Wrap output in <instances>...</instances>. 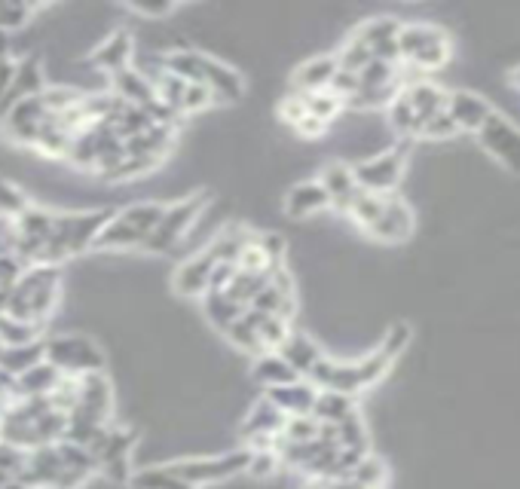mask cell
<instances>
[{
  "instance_id": "obj_43",
  "label": "cell",
  "mask_w": 520,
  "mask_h": 489,
  "mask_svg": "<svg viewBox=\"0 0 520 489\" xmlns=\"http://www.w3.org/2000/svg\"><path fill=\"white\" fill-rule=\"evenodd\" d=\"M31 205V199L25 196L22 187H16L13 181L0 178V217H7V221H16V217Z\"/></svg>"
},
{
  "instance_id": "obj_57",
  "label": "cell",
  "mask_w": 520,
  "mask_h": 489,
  "mask_svg": "<svg viewBox=\"0 0 520 489\" xmlns=\"http://www.w3.org/2000/svg\"><path fill=\"white\" fill-rule=\"evenodd\" d=\"M511 83H514V86L520 89V68H514V71H511Z\"/></svg>"
},
{
  "instance_id": "obj_4",
  "label": "cell",
  "mask_w": 520,
  "mask_h": 489,
  "mask_svg": "<svg viewBox=\"0 0 520 489\" xmlns=\"http://www.w3.org/2000/svg\"><path fill=\"white\" fill-rule=\"evenodd\" d=\"M398 56H401V65L413 71H435L450 59V37L438 25H426V22L401 25Z\"/></svg>"
},
{
  "instance_id": "obj_39",
  "label": "cell",
  "mask_w": 520,
  "mask_h": 489,
  "mask_svg": "<svg viewBox=\"0 0 520 489\" xmlns=\"http://www.w3.org/2000/svg\"><path fill=\"white\" fill-rule=\"evenodd\" d=\"M389 126L401 138H416V135H420V120H416V114L410 111V104H407V98L401 92L389 104Z\"/></svg>"
},
{
  "instance_id": "obj_23",
  "label": "cell",
  "mask_w": 520,
  "mask_h": 489,
  "mask_svg": "<svg viewBox=\"0 0 520 489\" xmlns=\"http://www.w3.org/2000/svg\"><path fill=\"white\" fill-rule=\"evenodd\" d=\"M325 208H331V199H328V193H325V187L319 181H300L285 196V214L297 217V221L319 214Z\"/></svg>"
},
{
  "instance_id": "obj_20",
  "label": "cell",
  "mask_w": 520,
  "mask_h": 489,
  "mask_svg": "<svg viewBox=\"0 0 520 489\" xmlns=\"http://www.w3.org/2000/svg\"><path fill=\"white\" fill-rule=\"evenodd\" d=\"M340 71V65H337V56L334 52H328V56H316V59H309V62H303L297 71H294V77H291V83H294V92L297 95H312V92H322V89H328L331 86V80H334V74Z\"/></svg>"
},
{
  "instance_id": "obj_27",
  "label": "cell",
  "mask_w": 520,
  "mask_h": 489,
  "mask_svg": "<svg viewBox=\"0 0 520 489\" xmlns=\"http://www.w3.org/2000/svg\"><path fill=\"white\" fill-rule=\"evenodd\" d=\"M352 413H358L355 398L343 395V392H331V389H322L316 395V404H312V416H316L322 425H340Z\"/></svg>"
},
{
  "instance_id": "obj_1",
  "label": "cell",
  "mask_w": 520,
  "mask_h": 489,
  "mask_svg": "<svg viewBox=\"0 0 520 489\" xmlns=\"http://www.w3.org/2000/svg\"><path fill=\"white\" fill-rule=\"evenodd\" d=\"M407 343H410V328L407 324H395V328L386 334L383 346L374 355L361 358L355 364H337L322 355L306 373V383H312L316 389H331V392H343V395L355 398L358 392L380 383V379L389 373V367L395 364V358L407 349Z\"/></svg>"
},
{
  "instance_id": "obj_35",
  "label": "cell",
  "mask_w": 520,
  "mask_h": 489,
  "mask_svg": "<svg viewBox=\"0 0 520 489\" xmlns=\"http://www.w3.org/2000/svg\"><path fill=\"white\" fill-rule=\"evenodd\" d=\"M129 489H196L175 477L169 468H141L129 477Z\"/></svg>"
},
{
  "instance_id": "obj_56",
  "label": "cell",
  "mask_w": 520,
  "mask_h": 489,
  "mask_svg": "<svg viewBox=\"0 0 520 489\" xmlns=\"http://www.w3.org/2000/svg\"><path fill=\"white\" fill-rule=\"evenodd\" d=\"M0 489H34V486H28L25 480H10V483H4Z\"/></svg>"
},
{
  "instance_id": "obj_34",
  "label": "cell",
  "mask_w": 520,
  "mask_h": 489,
  "mask_svg": "<svg viewBox=\"0 0 520 489\" xmlns=\"http://www.w3.org/2000/svg\"><path fill=\"white\" fill-rule=\"evenodd\" d=\"M383 202H386V193H368V190H361L358 187V193H355V199H352V205H349V217L352 221L368 233L374 224H377V217H380V211H383Z\"/></svg>"
},
{
  "instance_id": "obj_54",
  "label": "cell",
  "mask_w": 520,
  "mask_h": 489,
  "mask_svg": "<svg viewBox=\"0 0 520 489\" xmlns=\"http://www.w3.org/2000/svg\"><path fill=\"white\" fill-rule=\"evenodd\" d=\"M132 13L147 16V19H163L169 13H175V4H129Z\"/></svg>"
},
{
  "instance_id": "obj_15",
  "label": "cell",
  "mask_w": 520,
  "mask_h": 489,
  "mask_svg": "<svg viewBox=\"0 0 520 489\" xmlns=\"http://www.w3.org/2000/svg\"><path fill=\"white\" fill-rule=\"evenodd\" d=\"M199 83L215 95V101H236L245 92V80L230 65L208 56V52L199 56Z\"/></svg>"
},
{
  "instance_id": "obj_9",
  "label": "cell",
  "mask_w": 520,
  "mask_h": 489,
  "mask_svg": "<svg viewBox=\"0 0 520 489\" xmlns=\"http://www.w3.org/2000/svg\"><path fill=\"white\" fill-rule=\"evenodd\" d=\"M478 138L496 162H502L508 172L520 175V129L511 120L493 111L490 120L481 126Z\"/></svg>"
},
{
  "instance_id": "obj_21",
  "label": "cell",
  "mask_w": 520,
  "mask_h": 489,
  "mask_svg": "<svg viewBox=\"0 0 520 489\" xmlns=\"http://www.w3.org/2000/svg\"><path fill=\"white\" fill-rule=\"evenodd\" d=\"M316 395H319V389L312 383H306V379H294V383H288V386L267 389V401L276 404L285 416H306V413H312Z\"/></svg>"
},
{
  "instance_id": "obj_11",
  "label": "cell",
  "mask_w": 520,
  "mask_h": 489,
  "mask_svg": "<svg viewBox=\"0 0 520 489\" xmlns=\"http://www.w3.org/2000/svg\"><path fill=\"white\" fill-rule=\"evenodd\" d=\"M46 117H49V114H46V107H43L40 95L22 98V101H16V104L10 107V114L4 117V132H7V138H10L13 144H28V147H34L37 132H40V126H43Z\"/></svg>"
},
{
  "instance_id": "obj_32",
  "label": "cell",
  "mask_w": 520,
  "mask_h": 489,
  "mask_svg": "<svg viewBox=\"0 0 520 489\" xmlns=\"http://www.w3.org/2000/svg\"><path fill=\"white\" fill-rule=\"evenodd\" d=\"M163 211H166L163 202H135V205H129V208H123L120 217H123V221H126V224L141 236V242H144V239L156 230V224H160Z\"/></svg>"
},
{
  "instance_id": "obj_7",
  "label": "cell",
  "mask_w": 520,
  "mask_h": 489,
  "mask_svg": "<svg viewBox=\"0 0 520 489\" xmlns=\"http://www.w3.org/2000/svg\"><path fill=\"white\" fill-rule=\"evenodd\" d=\"M43 358L49 364H56L65 376H83V373H95L104 367V352L89 337H77V334L46 340Z\"/></svg>"
},
{
  "instance_id": "obj_48",
  "label": "cell",
  "mask_w": 520,
  "mask_h": 489,
  "mask_svg": "<svg viewBox=\"0 0 520 489\" xmlns=\"http://www.w3.org/2000/svg\"><path fill=\"white\" fill-rule=\"evenodd\" d=\"M453 135H459V126L450 120V114H447V111H441V114H435L432 120H426V123H423V129H420V135H416V138L444 141V138H453Z\"/></svg>"
},
{
  "instance_id": "obj_50",
  "label": "cell",
  "mask_w": 520,
  "mask_h": 489,
  "mask_svg": "<svg viewBox=\"0 0 520 489\" xmlns=\"http://www.w3.org/2000/svg\"><path fill=\"white\" fill-rule=\"evenodd\" d=\"M257 245H260V251H264V257L270 260L273 269L282 266V260H285V239L279 233H260Z\"/></svg>"
},
{
  "instance_id": "obj_16",
  "label": "cell",
  "mask_w": 520,
  "mask_h": 489,
  "mask_svg": "<svg viewBox=\"0 0 520 489\" xmlns=\"http://www.w3.org/2000/svg\"><path fill=\"white\" fill-rule=\"evenodd\" d=\"M444 111L450 114V120L459 126V132H481V126L490 120L493 107L487 98L475 95V92H447V104Z\"/></svg>"
},
{
  "instance_id": "obj_8",
  "label": "cell",
  "mask_w": 520,
  "mask_h": 489,
  "mask_svg": "<svg viewBox=\"0 0 520 489\" xmlns=\"http://www.w3.org/2000/svg\"><path fill=\"white\" fill-rule=\"evenodd\" d=\"M251 450H233L227 456H208V459H181L166 465L175 477H181L190 486H208V483H224L248 468Z\"/></svg>"
},
{
  "instance_id": "obj_47",
  "label": "cell",
  "mask_w": 520,
  "mask_h": 489,
  "mask_svg": "<svg viewBox=\"0 0 520 489\" xmlns=\"http://www.w3.org/2000/svg\"><path fill=\"white\" fill-rule=\"evenodd\" d=\"M215 104V95L208 92L202 83H187L184 89V98H181V114H199L205 107Z\"/></svg>"
},
{
  "instance_id": "obj_13",
  "label": "cell",
  "mask_w": 520,
  "mask_h": 489,
  "mask_svg": "<svg viewBox=\"0 0 520 489\" xmlns=\"http://www.w3.org/2000/svg\"><path fill=\"white\" fill-rule=\"evenodd\" d=\"M74 410H80V413H86L98 422H108V416L114 410V392H111L108 376H104L101 370L77 376V404H74Z\"/></svg>"
},
{
  "instance_id": "obj_40",
  "label": "cell",
  "mask_w": 520,
  "mask_h": 489,
  "mask_svg": "<svg viewBox=\"0 0 520 489\" xmlns=\"http://www.w3.org/2000/svg\"><path fill=\"white\" fill-rule=\"evenodd\" d=\"M337 56V65H340V71H349V74H358L361 68H368L371 65V49L364 46L355 34L343 43V49L340 52H334Z\"/></svg>"
},
{
  "instance_id": "obj_24",
  "label": "cell",
  "mask_w": 520,
  "mask_h": 489,
  "mask_svg": "<svg viewBox=\"0 0 520 489\" xmlns=\"http://www.w3.org/2000/svg\"><path fill=\"white\" fill-rule=\"evenodd\" d=\"M129 62H132V37L126 31H114L108 40H101L98 49L92 52V65L98 71L117 74V71L129 68Z\"/></svg>"
},
{
  "instance_id": "obj_42",
  "label": "cell",
  "mask_w": 520,
  "mask_h": 489,
  "mask_svg": "<svg viewBox=\"0 0 520 489\" xmlns=\"http://www.w3.org/2000/svg\"><path fill=\"white\" fill-rule=\"evenodd\" d=\"M349 480H355L361 486H371V489H383V483H386V465L377 456L368 453V456H361L358 465L349 471Z\"/></svg>"
},
{
  "instance_id": "obj_29",
  "label": "cell",
  "mask_w": 520,
  "mask_h": 489,
  "mask_svg": "<svg viewBox=\"0 0 520 489\" xmlns=\"http://www.w3.org/2000/svg\"><path fill=\"white\" fill-rule=\"evenodd\" d=\"M248 312H251L254 331H257V340H260V346H264V352H279V346L291 334V321L279 318V315H264L257 309H248Z\"/></svg>"
},
{
  "instance_id": "obj_3",
  "label": "cell",
  "mask_w": 520,
  "mask_h": 489,
  "mask_svg": "<svg viewBox=\"0 0 520 489\" xmlns=\"http://www.w3.org/2000/svg\"><path fill=\"white\" fill-rule=\"evenodd\" d=\"M59 288H62L59 266H28L19 276L4 312L13 318H22V321L43 324L49 318V312L56 309Z\"/></svg>"
},
{
  "instance_id": "obj_17",
  "label": "cell",
  "mask_w": 520,
  "mask_h": 489,
  "mask_svg": "<svg viewBox=\"0 0 520 489\" xmlns=\"http://www.w3.org/2000/svg\"><path fill=\"white\" fill-rule=\"evenodd\" d=\"M215 263H218V260H215L212 254H208V248L199 251V254H193V257H187V260L178 266L175 279H172L175 291L184 294V297H202V294L208 291V282H212Z\"/></svg>"
},
{
  "instance_id": "obj_14",
  "label": "cell",
  "mask_w": 520,
  "mask_h": 489,
  "mask_svg": "<svg viewBox=\"0 0 520 489\" xmlns=\"http://www.w3.org/2000/svg\"><path fill=\"white\" fill-rule=\"evenodd\" d=\"M398 31H401V22L398 19L380 16V19H371V22L358 25L355 37L371 49L374 59L389 62V65H401V56H398Z\"/></svg>"
},
{
  "instance_id": "obj_18",
  "label": "cell",
  "mask_w": 520,
  "mask_h": 489,
  "mask_svg": "<svg viewBox=\"0 0 520 489\" xmlns=\"http://www.w3.org/2000/svg\"><path fill=\"white\" fill-rule=\"evenodd\" d=\"M62 370L56 364H49L46 358L34 367H28L22 376L13 379V398H46L56 392V386L62 383Z\"/></svg>"
},
{
  "instance_id": "obj_49",
  "label": "cell",
  "mask_w": 520,
  "mask_h": 489,
  "mask_svg": "<svg viewBox=\"0 0 520 489\" xmlns=\"http://www.w3.org/2000/svg\"><path fill=\"white\" fill-rule=\"evenodd\" d=\"M306 117V104H303V95L291 92L279 101V120L288 123V126H297L300 120Z\"/></svg>"
},
{
  "instance_id": "obj_45",
  "label": "cell",
  "mask_w": 520,
  "mask_h": 489,
  "mask_svg": "<svg viewBox=\"0 0 520 489\" xmlns=\"http://www.w3.org/2000/svg\"><path fill=\"white\" fill-rule=\"evenodd\" d=\"M34 13H37L34 4H16V0H4V4H0V31L25 28Z\"/></svg>"
},
{
  "instance_id": "obj_36",
  "label": "cell",
  "mask_w": 520,
  "mask_h": 489,
  "mask_svg": "<svg viewBox=\"0 0 520 489\" xmlns=\"http://www.w3.org/2000/svg\"><path fill=\"white\" fill-rule=\"evenodd\" d=\"M319 434H322V422L312 413H306V416H288L282 431H279V438L285 444H303V441H316Z\"/></svg>"
},
{
  "instance_id": "obj_30",
  "label": "cell",
  "mask_w": 520,
  "mask_h": 489,
  "mask_svg": "<svg viewBox=\"0 0 520 489\" xmlns=\"http://www.w3.org/2000/svg\"><path fill=\"white\" fill-rule=\"evenodd\" d=\"M202 312H205V318L212 321L218 331H227L245 309L239 303H233L224 291H205L202 294Z\"/></svg>"
},
{
  "instance_id": "obj_12",
  "label": "cell",
  "mask_w": 520,
  "mask_h": 489,
  "mask_svg": "<svg viewBox=\"0 0 520 489\" xmlns=\"http://www.w3.org/2000/svg\"><path fill=\"white\" fill-rule=\"evenodd\" d=\"M413 233V211L407 208V202L398 193H386L383 211L377 217V224L368 230L371 239L386 242V245H398Z\"/></svg>"
},
{
  "instance_id": "obj_6",
  "label": "cell",
  "mask_w": 520,
  "mask_h": 489,
  "mask_svg": "<svg viewBox=\"0 0 520 489\" xmlns=\"http://www.w3.org/2000/svg\"><path fill=\"white\" fill-rule=\"evenodd\" d=\"M410 144H413V138H401L392 150H383L371 159L358 162V166H352L355 184L368 193H395V187L401 184V175H404V159L410 153Z\"/></svg>"
},
{
  "instance_id": "obj_41",
  "label": "cell",
  "mask_w": 520,
  "mask_h": 489,
  "mask_svg": "<svg viewBox=\"0 0 520 489\" xmlns=\"http://www.w3.org/2000/svg\"><path fill=\"white\" fill-rule=\"evenodd\" d=\"M80 98H83V92H77L74 86H46V89L40 92V101H43V107H46V114H52V117H59V114L71 111V107H74Z\"/></svg>"
},
{
  "instance_id": "obj_44",
  "label": "cell",
  "mask_w": 520,
  "mask_h": 489,
  "mask_svg": "<svg viewBox=\"0 0 520 489\" xmlns=\"http://www.w3.org/2000/svg\"><path fill=\"white\" fill-rule=\"evenodd\" d=\"M282 465V456L276 453V447H267V450H251V459H248V474L254 480H270Z\"/></svg>"
},
{
  "instance_id": "obj_38",
  "label": "cell",
  "mask_w": 520,
  "mask_h": 489,
  "mask_svg": "<svg viewBox=\"0 0 520 489\" xmlns=\"http://www.w3.org/2000/svg\"><path fill=\"white\" fill-rule=\"evenodd\" d=\"M227 337H230V343L233 346H239L242 352H254V355H264V346H260V340H257V331H254V321H251V312L245 309L230 328L224 331Z\"/></svg>"
},
{
  "instance_id": "obj_28",
  "label": "cell",
  "mask_w": 520,
  "mask_h": 489,
  "mask_svg": "<svg viewBox=\"0 0 520 489\" xmlns=\"http://www.w3.org/2000/svg\"><path fill=\"white\" fill-rule=\"evenodd\" d=\"M46 89V77H43V65L34 56H25L16 62V77H13V92L10 101H22V98H34Z\"/></svg>"
},
{
  "instance_id": "obj_10",
  "label": "cell",
  "mask_w": 520,
  "mask_h": 489,
  "mask_svg": "<svg viewBox=\"0 0 520 489\" xmlns=\"http://www.w3.org/2000/svg\"><path fill=\"white\" fill-rule=\"evenodd\" d=\"M138 444V434L132 428H108V438H104V447L98 450V471L108 474L117 483H126L129 474V453Z\"/></svg>"
},
{
  "instance_id": "obj_33",
  "label": "cell",
  "mask_w": 520,
  "mask_h": 489,
  "mask_svg": "<svg viewBox=\"0 0 520 489\" xmlns=\"http://www.w3.org/2000/svg\"><path fill=\"white\" fill-rule=\"evenodd\" d=\"M40 331H43V324L22 321V318H13V315H7V312H0V346H28V343H40Z\"/></svg>"
},
{
  "instance_id": "obj_53",
  "label": "cell",
  "mask_w": 520,
  "mask_h": 489,
  "mask_svg": "<svg viewBox=\"0 0 520 489\" xmlns=\"http://www.w3.org/2000/svg\"><path fill=\"white\" fill-rule=\"evenodd\" d=\"M294 132L300 135V138H306V141H312V138H322L325 132H328V126L322 123V120H316V117H303L297 126H294Z\"/></svg>"
},
{
  "instance_id": "obj_37",
  "label": "cell",
  "mask_w": 520,
  "mask_h": 489,
  "mask_svg": "<svg viewBox=\"0 0 520 489\" xmlns=\"http://www.w3.org/2000/svg\"><path fill=\"white\" fill-rule=\"evenodd\" d=\"M303 104H306V114L322 120L325 126H331L340 111H343V101L331 92V89H322V92H312V95H303Z\"/></svg>"
},
{
  "instance_id": "obj_52",
  "label": "cell",
  "mask_w": 520,
  "mask_h": 489,
  "mask_svg": "<svg viewBox=\"0 0 520 489\" xmlns=\"http://www.w3.org/2000/svg\"><path fill=\"white\" fill-rule=\"evenodd\" d=\"M236 276V263H215L212 269V282H208V291H224Z\"/></svg>"
},
{
  "instance_id": "obj_2",
  "label": "cell",
  "mask_w": 520,
  "mask_h": 489,
  "mask_svg": "<svg viewBox=\"0 0 520 489\" xmlns=\"http://www.w3.org/2000/svg\"><path fill=\"white\" fill-rule=\"evenodd\" d=\"M111 217H114L111 208L68 211V214H59L56 211V217H52V233L43 242L40 266H62L65 260L86 254L95 245L98 233L104 230V224H108Z\"/></svg>"
},
{
  "instance_id": "obj_46",
  "label": "cell",
  "mask_w": 520,
  "mask_h": 489,
  "mask_svg": "<svg viewBox=\"0 0 520 489\" xmlns=\"http://www.w3.org/2000/svg\"><path fill=\"white\" fill-rule=\"evenodd\" d=\"M13 77H16V62L7 56V52H0V120L10 114V92H13Z\"/></svg>"
},
{
  "instance_id": "obj_22",
  "label": "cell",
  "mask_w": 520,
  "mask_h": 489,
  "mask_svg": "<svg viewBox=\"0 0 520 489\" xmlns=\"http://www.w3.org/2000/svg\"><path fill=\"white\" fill-rule=\"evenodd\" d=\"M319 184L325 187V193L331 199V208L349 211V205L358 193L352 166H346V162H328V166L322 169V175H319Z\"/></svg>"
},
{
  "instance_id": "obj_51",
  "label": "cell",
  "mask_w": 520,
  "mask_h": 489,
  "mask_svg": "<svg viewBox=\"0 0 520 489\" xmlns=\"http://www.w3.org/2000/svg\"><path fill=\"white\" fill-rule=\"evenodd\" d=\"M340 101H343V107H346V101L358 92V74H349V71H337L334 74V80H331V86H328Z\"/></svg>"
},
{
  "instance_id": "obj_19",
  "label": "cell",
  "mask_w": 520,
  "mask_h": 489,
  "mask_svg": "<svg viewBox=\"0 0 520 489\" xmlns=\"http://www.w3.org/2000/svg\"><path fill=\"white\" fill-rule=\"evenodd\" d=\"M401 95L407 98L416 120H420V129H423L426 120L441 114L444 104H447V92L438 83H432V80H410V83H404Z\"/></svg>"
},
{
  "instance_id": "obj_31",
  "label": "cell",
  "mask_w": 520,
  "mask_h": 489,
  "mask_svg": "<svg viewBox=\"0 0 520 489\" xmlns=\"http://www.w3.org/2000/svg\"><path fill=\"white\" fill-rule=\"evenodd\" d=\"M40 361H43V340L28 343V346H0V370L10 373L13 379Z\"/></svg>"
},
{
  "instance_id": "obj_55",
  "label": "cell",
  "mask_w": 520,
  "mask_h": 489,
  "mask_svg": "<svg viewBox=\"0 0 520 489\" xmlns=\"http://www.w3.org/2000/svg\"><path fill=\"white\" fill-rule=\"evenodd\" d=\"M13 245H16V224L7 221V217H0V257L13 254Z\"/></svg>"
},
{
  "instance_id": "obj_25",
  "label": "cell",
  "mask_w": 520,
  "mask_h": 489,
  "mask_svg": "<svg viewBox=\"0 0 520 489\" xmlns=\"http://www.w3.org/2000/svg\"><path fill=\"white\" fill-rule=\"evenodd\" d=\"M279 355L285 358V364L303 379L309 370H312V364H316L319 358H322V349L312 343L306 334H297V331H291L288 334V340L279 346Z\"/></svg>"
},
{
  "instance_id": "obj_5",
  "label": "cell",
  "mask_w": 520,
  "mask_h": 489,
  "mask_svg": "<svg viewBox=\"0 0 520 489\" xmlns=\"http://www.w3.org/2000/svg\"><path fill=\"white\" fill-rule=\"evenodd\" d=\"M205 208V193H193L175 205H166L160 224H156V230L141 242L144 251L150 254H169L178 248V242L193 230V224L199 221V214Z\"/></svg>"
},
{
  "instance_id": "obj_26",
  "label": "cell",
  "mask_w": 520,
  "mask_h": 489,
  "mask_svg": "<svg viewBox=\"0 0 520 489\" xmlns=\"http://www.w3.org/2000/svg\"><path fill=\"white\" fill-rule=\"evenodd\" d=\"M251 376L257 379L260 386H267V389H276V386H288L294 383V379H300L279 352H264V355H257L254 367H251Z\"/></svg>"
}]
</instances>
